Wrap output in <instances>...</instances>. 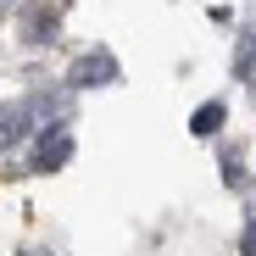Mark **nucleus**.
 <instances>
[{"label":"nucleus","instance_id":"nucleus-5","mask_svg":"<svg viewBox=\"0 0 256 256\" xmlns=\"http://www.w3.org/2000/svg\"><path fill=\"white\" fill-rule=\"evenodd\" d=\"M245 256H256V218H250V234H245Z\"/></svg>","mask_w":256,"mask_h":256},{"label":"nucleus","instance_id":"nucleus-2","mask_svg":"<svg viewBox=\"0 0 256 256\" xmlns=\"http://www.w3.org/2000/svg\"><path fill=\"white\" fill-rule=\"evenodd\" d=\"M223 117H228V106L223 100H206V106H195V117H190V134H218V128H223Z\"/></svg>","mask_w":256,"mask_h":256},{"label":"nucleus","instance_id":"nucleus-4","mask_svg":"<svg viewBox=\"0 0 256 256\" xmlns=\"http://www.w3.org/2000/svg\"><path fill=\"white\" fill-rule=\"evenodd\" d=\"M234 72L250 84V90H256V39H245V45H240V62H234Z\"/></svg>","mask_w":256,"mask_h":256},{"label":"nucleus","instance_id":"nucleus-1","mask_svg":"<svg viewBox=\"0 0 256 256\" xmlns=\"http://www.w3.org/2000/svg\"><path fill=\"white\" fill-rule=\"evenodd\" d=\"M67 156H72V134H67V128H50V134L34 145V167H45V173H56Z\"/></svg>","mask_w":256,"mask_h":256},{"label":"nucleus","instance_id":"nucleus-3","mask_svg":"<svg viewBox=\"0 0 256 256\" xmlns=\"http://www.w3.org/2000/svg\"><path fill=\"white\" fill-rule=\"evenodd\" d=\"M106 78H112V56H90L72 67V84H106Z\"/></svg>","mask_w":256,"mask_h":256}]
</instances>
